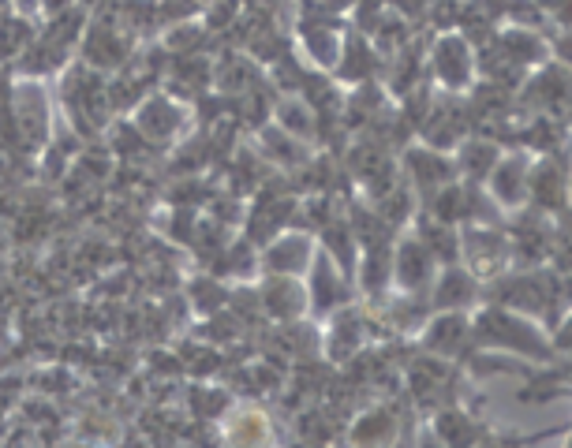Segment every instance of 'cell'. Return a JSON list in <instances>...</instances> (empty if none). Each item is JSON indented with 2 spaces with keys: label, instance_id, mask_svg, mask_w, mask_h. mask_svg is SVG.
<instances>
[{
  "label": "cell",
  "instance_id": "cell-18",
  "mask_svg": "<svg viewBox=\"0 0 572 448\" xmlns=\"http://www.w3.org/2000/svg\"><path fill=\"white\" fill-rule=\"evenodd\" d=\"M561 344H569V348H572V322H569V329L561 333Z\"/></svg>",
  "mask_w": 572,
  "mask_h": 448
},
{
  "label": "cell",
  "instance_id": "cell-13",
  "mask_svg": "<svg viewBox=\"0 0 572 448\" xmlns=\"http://www.w3.org/2000/svg\"><path fill=\"white\" fill-rule=\"evenodd\" d=\"M498 191H501V195H505V198H516V195H520V168H516V165L501 168Z\"/></svg>",
  "mask_w": 572,
  "mask_h": 448
},
{
  "label": "cell",
  "instance_id": "cell-16",
  "mask_svg": "<svg viewBox=\"0 0 572 448\" xmlns=\"http://www.w3.org/2000/svg\"><path fill=\"white\" fill-rule=\"evenodd\" d=\"M543 8H550L561 23H572V0H543Z\"/></svg>",
  "mask_w": 572,
  "mask_h": 448
},
{
  "label": "cell",
  "instance_id": "cell-9",
  "mask_svg": "<svg viewBox=\"0 0 572 448\" xmlns=\"http://www.w3.org/2000/svg\"><path fill=\"white\" fill-rule=\"evenodd\" d=\"M468 292H472V284L464 277H445L438 288V303H460V299H468Z\"/></svg>",
  "mask_w": 572,
  "mask_h": 448
},
{
  "label": "cell",
  "instance_id": "cell-17",
  "mask_svg": "<svg viewBox=\"0 0 572 448\" xmlns=\"http://www.w3.org/2000/svg\"><path fill=\"white\" fill-rule=\"evenodd\" d=\"M303 258V243H292V247H281V251L273 254V262L281 269V262H300Z\"/></svg>",
  "mask_w": 572,
  "mask_h": 448
},
{
  "label": "cell",
  "instance_id": "cell-7",
  "mask_svg": "<svg viewBox=\"0 0 572 448\" xmlns=\"http://www.w3.org/2000/svg\"><path fill=\"white\" fill-rule=\"evenodd\" d=\"M296 288L292 284H273L270 288V307L277 310V314H292V310L300 307V299H296Z\"/></svg>",
  "mask_w": 572,
  "mask_h": 448
},
{
  "label": "cell",
  "instance_id": "cell-5",
  "mask_svg": "<svg viewBox=\"0 0 572 448\" xmlns=\"http://www.w3.org/2000/svg\"><path fill=\"white\" fill-rule=\"evenodd\" d=\"M412 168H415V176H419L423 183H442L445 176H449V165H445V161H438V157L412 154Z\"/></svg>",
  "mask_w": 572,
  "mask_h": 448
},
{
  "label": "cell",
  "instance_id": "cell-10",
  "mask_svg": "<svg viewBox=\"0 0 572 448\" xmlns=\"http://www.w3.org/2000/svg\"><path fill=\"white\" fill-rule=\"evenodd\" d=\"M438 434H442L445 441H468V437H472V426L453 419V415H445V419L438 422Z\"/></svg>",
  "mask_w": 572,
  "mask_h": 448
},
{
  "label": "cell",
  "instance_id": "cell-14",
  "mask_svg": "<svg viewBox=\"0 0 572 448\" xmlns=\"http://www.w3.org/2000/svg\"><path fill=\"white\" fill-rule=\"evenodd\" d=\"M490 161H494V150H490V146H472V150L464 154V165H472V172H487Z\"/></svg>",
  "mask_w": 572,
  "mask_h": 448
},
{
  "label": "cell",
  "instance_id": "cell-12",
  "mask_svg": "<svg viewBox=\"0 0 572 448\" xmlns=\"http://www.w3.org/2000/svg\"><path fill=\"white\" fill-rule=\"evenodd\" d=\"M386 434H389V419H386V415H371V419H367L356 430V441H367V437H386Z\"/></svg>",
  "mask_w": 572,
  "mask_h": 448
},
{
  "label": "cell",
  "instance_id": "cell-11",
  "mask_svg": "<svg viewBox=\"0 0 572 448\" xmlns=\"http://www.w3.org/2000/svg\"><path fill=\"white\" fill-rule=\"evenodd\" d=\"M165 112H172V109H169V105H161V101H158V105H150L143 124L150 127V131H165V127L176 124V116H169V120H165Z\"/></svg>",
  "mask_w": 572,
  "mask_h": 448
},
{
  "label": "cell",
  "instance_id": "cell-2",
  "mask_svg": "<svg viewBox=\"0 0 572 448\" xmlns=\"http://www.w3.org/2000/svg\"><path fill=\"white\" fill-rule=\"evenodd\" d=\"M531 98L546 101V105H558V101L572 98V86H569V79H565L561 71H546L543 79L535 83V90H531Z\"/></svg>",
  "mask_w": 572,
  "mask_h": 448
},
{
  "label": "cell",
  "instance_id": "cell-1",
  "mask_svg": "<svg viewBox=\"0 0 572 448\" xmlns=\"http://www.w3.org/2000/svg\"><path fill=\"white\" fill-rule=\"evenodd\" d=\"M483 336H487V340H498V344H516V348L539 351V340L528 333V325L509 322V318H501V314H487V318H483Z\"/></svg>",
  "mask_w": 572,
  "mask_h": 448
},
{
  "label": "cell",
  "instance_id": "cell-15",
  "mask_svg": "<svg viewBox=\"0 0 572 448\" xmlns=\"http://www.w3.org/2000/svg\"><path fill=\"white\" fill-rule=\"evenodd\" d=\"M460 202H464V195H460V191H445L442 198H434V210L442 213V217H457Z\"/></svg>",
  "mask_w": 572,
  "mask_h": 448
},
{
  "label": "cell",
  "instance_id": "cell-4",
  "mask_svg": "<svg viewBox=\"0 0 572 448\" xmlns=\"http://www.w3.org/2000/svg\"><path fill=\"white\" fill-rule=\"evenodd\" d=\"M401 277L404 284H419V280L427 277V254L419 251V247H408L401 254Z\"/></svg>",
  "mask_w": 572,
  "mask_h": 448
},
{
  "label": "cell",
  "instance_id": "cell-8",
  "mask_svg": "<svg viewBox=\"0 0 572 448\" xmlns=\"http://www.w3.org/2000/svg\"><path fill=\"white\" fill-rule=\"evenodd\" d=\"M460 336H464V322L460 318H445V322H438V329H434V348H453Z\"/></svg>",
  "mask_w": 572,
  "mask_h": 448
},
{
  "label": "cell",
  "instance_id": "cell-3",
  "mask_svg": "<svg viewBox=\"0 0 572 448\" xmlns=\"http://www.w3.org/2000/svg\"><path fill=\"white\" fill-rule=\"evenodd\" d=\"M438 71H442L449 83H457L460 75H464V68H468V56H464V45L460 42H445L442 49H438Z\"/></svg>",
  "mask_w": 572,
  "mask_h": 448
},
{
  "label": "cell",
  "instance_id": "cell-6",
  "mask_svg": "<svg viewBox=\"0 0 572 448\" xmlns=\"http://www.w3.org/2000/svg\"><path fill=\"white\" fill-rule=\"evenodd\" d=\"M535 198H539L543 206H554L561 198V176L554 168H543V172H539V180H535Z\"/></svg>",
  "mask_w": 572,
  "mask_h": 448
}]
</instances>
